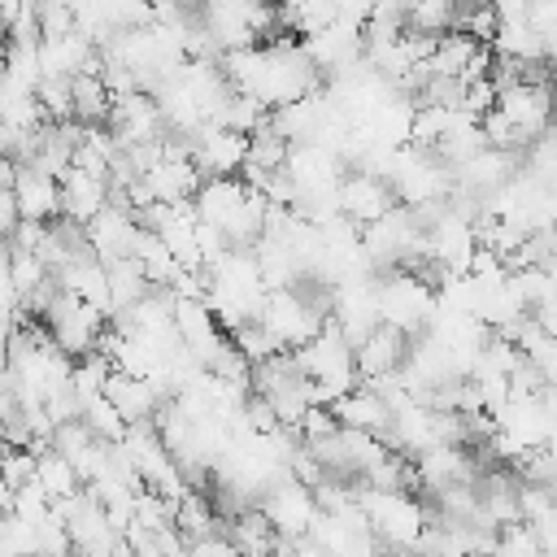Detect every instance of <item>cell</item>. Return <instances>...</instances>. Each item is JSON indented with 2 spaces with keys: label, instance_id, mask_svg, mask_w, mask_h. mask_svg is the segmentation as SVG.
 <instances>
[{
  "label": "cell",
  "instance_id": "cell-19",
  "mask_svg": "<svg viewBox=\"0 0 557 557\" xmlns=\"http://www.w3.org/2000/svg\"><path fill=\"white\" fill-rule=\"evenodd\" d=\"M35 479L44 483V492L61 505V500H70V496H78L87 483L78 479V470H74V461L70 457H61L57 448H44L39 453V466H35Z\"/></svg>",
  "mask_w": 557,
  "mask_h": 557
},
{
  "label": "cell",
  "instance_id": "cell-5",
  "mask_svg": "<svg viewBox=\"0 0 557 557\" xmlns=\"http://www.w3.org/2000/svg\"><path fill=\"white\" fill-rule=\"evenodd\" d=\"M374 296H379L383 326H396L409 339L426 335L431 322H435V309H440L435 283L418 270H383L379 283H374Z\"/></svg>",
  "mask_w": 557,
  "mask_h": 557
},
{
  "label": "cell",
  "instance_id": "cell-11",
  "mask_svg": "<svg viewBox=\"0 0 557 557\" xmlns=\"http://www.w3.org/2000/svg\"><path fill=\"white\" fill-rule=\"evenodd\" d=\"M413 474L422 487H431V496L440 492H453V487H479V466L474 457L466 453V444H444V448H431L413 461Z\"/></svg>",
  "mask_w": 557,
  "mask_h": 557
},
{
  "label": "cell",
  "instance_id": "cell-17",
  "mask_svg": "<svg viewBox=\"0 0 557 557\" xmlns=\"http://www.w3.org/2000/svg\"><path fill=\"white\" fill-rule=\"evenodd\" d=\"M109 117H113V91H109V83L100 78V70H91V74H78L74 78V122H83V126H109Z\"/></svg>",
  "mask_w": 557,
  "mask_h": 557
},
{
  "label": "cell",
  "instance_id": "cell-2",
  "mask_svg": "<svg viewBox=\"0 0 557 557\" xmlns=\"http://www.w3.org/2000/svg\"><path fill=\"white\" fill-rule=\"evenodd\" d=\"M196 213L222 231L231 248H257L270 226V200L244 178H209L196 196Z\"/></svg>",
  "mask_w": 557,
  "mask_h": 557
},
{
  "label": "cell",
  "instance_id": "cell-18",
  "mask_svg": "<svg viewBox=\"0 0 557 557\" xmlns=\"http://www.w3.org/2000/svg\"><path fill=\"white\" fill-rule=\"evenodd\" d=\"M152 292L144 265L135 257H122V261H109V296H113V318H122L126 309H135L144 296Z\"/></svg>",
  "mask_w": 557,
  "mask_h": 557
},
{
  "label": "cell",
  "instance_id": "cell-1",
  "mask_svg": "<svg viewBox=\"0 0 557 557\" xmlns=\"http://www.w3.org/2000/svg\"><path fill=\"white\" fill-rule=\"evenodd\" d=\"M222 70L231 78V87L239 96H252L261 100L270 113L322 91V70L313 65V57L305 52L300 39H274V44H257V48H244V52H226L222 57Z\"/></svg>",
  "mask_w": 557,
  "mask_h": 557
},
{
  "label": "cell",
  "instance_id": "cell-13",
  "mask_svg": "<svg viewBox=\"0 0 557 557\" xmlns=\"http://www.w3.org/2000/svg\"><path fill=\"white\" fill-rule=\"evenodd\" d=\"M13 196H17V209H22V222H61L65 218V200H61V178L35 170V165H17V178H13Z\"/></svg>",
  "mask_w": 557,
  "mask_h": 557
},
{
  "label": "cell",
  "instance_id": "cell-7",
  "mask_svg": "<svg viewBox=\"0 0 557 557\" xmlns=\"http://www.w3.org/2000/svg\"><path fill=\"white\" fill-rule=\"evenodd\" d=\"M57 513L65 518L70 540H74V553H78V557H113V553H122L126 535H122V531H117V522L104 513V505L96 500V492H91V487H83L78 496L61 500V505H57Z\"/></svg>",
  "mask_w": 557,
  "mask_h": 557
},
{
  "label": "cell",
  "instance_id": "cell-16",
  "mask_svg": "<svg viewBox=\"0 0 557 557\" xmlns=\"http://www.w3.org/2000/svg\"><path fill=\"white\" fill-rule=\"evenodd\" d=\"M331 413L348 431H366V435H379V440H387V431H392V409H387V400L370 383H361L357 392H348L344 400H335Z\"/></svg>",
  "mask_w": 557,
  "mask_h": 557
},
{
  "label": "cell",
  "instance_id": "cell-22",
  "mask_svg": "<svg viewBox=\"0 0 557 557\" xmlns=\"http://www.w3.org/2000/svg\"><path fill=\"white\" fill-rule=\"evenodd\" d=\"M348 557H392L383 544H366V548H357V553H348Z\"/></svg>",
  "mask_w": 557,
  "mask_h": 557
},
{
  "label": "cell",
  "instance_id": "cell-3",
  "mask_svg": "<svg viewBox=\"0 0 557 557\" xmlns=\"http://www.w3.org/2000/svg\"><path fill=\"white\" fill-rule=\"evenodd\" d=\"M292 357H296L300 374L313 383V396H318L322 409H331L335 400H344L348 392L361 387L357 348L348 344V335H344L335 322H326V331H322L318 339H309L305 348H296Z\"/></svg>",
  "mask_w": 557,
  "mask_h": 557
},
{
  "label": "cell",
  "instance_id": "cell-10",
  "mask_svg": "<svg viewBox=\"0 0 557 557\" xmlns=\"http://www.w3.org/2000/svg\"><path fill=\"white\" fill-rule=\"evenodd\" d=\"M396 205H400V200H396V191H392L387 178L348 170V178H344V187H339V213H344L348 222H357V226L366 231V226L383 222Z\"/></svg>",
  "mask_w": 557,
  "mask_h": 557
},
{
  "label": "cell",
  "instance_id": "cell-23",
  "mask_svg": "<svg viewBox=\"0 0 557 557\" xmlns=\"http://www.w3.org/2000/svg\"><path fill=\"white\" fill-rule=\"evenodd\" d=\"M113 557H131V548H126V544H122V553H113Z\"/></svg>",
  "mask_w": 557,
  "mask_h": 557
},
{
  "label": "cell",
  "instance_id": "cell-6",
  "mask_svg": "<svg viewBox=\"0 0 557 557\" xmlns=\"http://www.w3.org/2000/svg\"><path fill=\"white\" fill-rule=\"evenodd\" d=\"M44 331L52 335V344L65 357L83 361V357H91L100 348V339L109 331V318L100 309H91L87 300H78L70 292H57L52 305H48V313H44Z\"/></svg>",
  "mask_w": 557,
  "mask_h": 557
},
{
  "label": "cell",
  "instance_id": "cell-12",
  "mask_svg": "<svg viewBox=\"0 0 557 557\" xmlns=\"http://www.w3.org/2000/svg\"><path fill=\"white\" fill-rule=\"evenodd\" d=\"M87 231V244H91V252L109 265V261H122V257H135V248H139V235H144V222H139V213H131L126 205H109L91 226H83Z\"/></svg>",
  "mask_w": 557,
  "mask_h": 557
},
{
  "label": "cell",
  "instance_id": "cell-4",
  "mask_svg": "<svg viewBox=\"0 0 557 557\" xmlns=\"http://www.w3.org/2000/svg\"><path fill=\"white\" fill-rule=\"evenodd\" d=\"M361 513L387 553H413L431 527L426 505L400 487H366L361 483Z\"/></svg>",
  "mask_w": 557,
  "mask_h": 557
},
{
  "label": "cell",
  "instance_id": "cell-21",
  "mask_svg": "<svg viewBox=\"0 0 557 557\" xmlns=\"http://www.w3.org/2000/svg\"><path fill=\"white\" fill-rule=\"evenodd\" d=\"M187 557H239V553H235V544H231L226 535H213V540L187 544Z\"/></svg>",
  "mask_w": 557,
  "mask_h": 557
},
{
  "label": "cell",
  "instance_id": "cell-15",
  "mask_svg": "<svg viewBox=\"0 0 557 557\" xmlns=\"http://www.w3.org/2000/svg\"><path fill=\"white\" fill-rule=\"evenodd\" d=\"M409 335H400L396 326H379L366 344H357V374L361 383H374V379H387V374H400L405 357H409Z\"/></svg>",
  "mask_w": 557,
  "mask_h": 557
},
{
  "label": "cell",
  "instance_id": "cell-20",
  "mask_svg": "<svg viewBox=\"0 0 557 557\" xmlns=\"http://www.w3.org/2000/svg\"><path fill=\"white\" fill-rule=\"evenodd\" d=\"M174 527H178V535H183L187 544H196V540H213V535H222V531H218V509L209 505V496H205V492H187V496L178 500V513H174Z\"/></svg>",
  "mask_w": 557,
  "mask_h": 557
},
{
  "label": "cell",
  "instance_id": "cell-8",
  "mask_svg": "<svg viewBox=\"0 0 557 557\" xmlns=\"http://www.w3.org/2000/svg\"><path fill=\"white\" fill-rule=\"evenodd\" d=\"M257 509H261V513H265V522L278 531V540H292V544H296V540H305V535L313 531L318 513H322V509H318V492H313L309 483L292 479V474L274 479Z\"/></svg>",
  "mask_w": 557,
  "mask_h": 557
},
{
  "label": "cell",
  "instance_id": "cell-9",
  "mask_svg": "<svg viewBox=\"0 0 557 557\" xmlns=\"http://www.w3.org/2000/svg\"><path fill=\"white\" fill-rule=\"evenodd\" d=\"M248 144H252L248 135H235V131H226V126H205V131L187 144V152H191L196 170L205 174V183H209V178H244Z\"/></svg>",
  "mask_w": 557,
  "mask_h": 557
},
{
  "label": "cell",
  "instance_id": "cell-14",
  "mask_svg": "<svg viewBox=\"0 0 557 557\" xmlns=\"http://www.w3.org/2000/svg\"><path fill=\"white\" fill-rule=\"evenodd\" d=\"M61 200H65V222L91 226V222L113 205V183L74 165V170L61 178Z\"/></svg>",
  "mask_w": 557,
  "mask_h": 557
}]
</instances>
